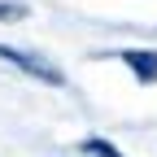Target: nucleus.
<instances>
[{"label": "nucleus", "mask_w": 157, "mask_h": 157, "mask_svg": "<svg viewBox=\"0 0 157 157\" xmlns=\"http://www.w3.org/2000/svg\"><path fill=\"white\" fill-rule=\"evenodd\" d=\"M122 61L131 66V74L140 78V83H153V78H157V52L153 48H127Z\"/></svg>", "instance_id": "f03ea898"}, {"label": "nucleus", "mask_w": 157, "mask_h": 157, "mask_svg": "<svg viewBox=\"0 0 157 157\" xmlns=\"http://www.w3.org/2000/svg\"><path fill=\"white\" fill-rule=\"evenodd\" d=\"M26 9L22 5H9V0H0V22H13V17H22Z\"/></svg>", "instance_id": "20e7f679"}, {"label": "nucleus", "mask_w": 157, "mask_h": 157, "mask_svg": "<svg viewBox=\"0 0 157 157\" xmlns=\"http://www.w3.org/2000/svg\"><path fill=\"white\" fill-rule=\"evenodd\" d=\"M0 57L13 61V66H22L35 78H44V83H61V70H57L52 61H44V57H35V52H22V48H5V44H0Z\"/></svg>", "instance_id": "f257e3e1"}, {"label": "nucleus", "mask_w": 157, "mask_h": 157, "mask_svg": "<svg viewBox=\"0 0 157 157\" xmlns=\"http://www.w3.org/2000/svg\"><path fill=\"white\" fill-rule=\"evenodd\" d=\"M83 153H92V157H118V148H113V144H105V140H87V144H83Z\"/></svg>", "instance_id": "7ed1b4c3"}]
</instances>
